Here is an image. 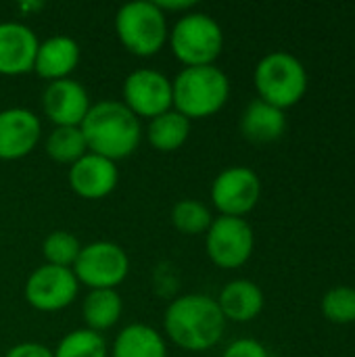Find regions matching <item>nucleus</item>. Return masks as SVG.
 I'll use <instances>...</instances> for the list:
<instances>
[{
	"label": "nucleus",
	"mask_w": 355,
	"mask_h": 357,
	"mask_svg": "<svg viewBox=\"0 0 355 357\" xmlns=\"http://www.w3.org/2000/svg\"><path fill=\"white\" fill-rule=\"evenodd\" d=\"M165 337L192 354L216 347L226 331V318L213 297L190 293L174 299L163 316Z\"/></svg>",
	"instance_id": "nucleus-1"
},
{
	"label": "nucleus",
	"mask_w": 355,
	"mask_h": 357,
	"mask_svg": "<svg viewBox=\"0 0 355 357\" xmlns=\"http://www.w3.org/2000/svg\"><path fill=\"white\" fill-rule=\"evenodd\" d=\"M88 153L109 161L126 159L136 153L142 140L140 119L119 100H100L90 107L80 123Z\"/></svg>",
	"instance_id": "nucleus-2"
},
{
	"label": "nucleus",
	"mask_w": 355,
	"mask_h": 357,
	"mask_svg": "<svg viewBox=\"0 0 355 357\" xmlns=\"http://www.w3.org/2000/svg\"><path fill=\"white\" fill-rule=\"evenodd\" d=\"M174 109L186 119H205L222 111L230 98V79L216 65L184 67L172 79Z\"/></svg>",
	"instance_id": "nucleus-3"
},
{
	"label": "nucleus",
	"mask_w": 355,
	"mask_h": 357,
	"mask_svg": "<svg viewBox=\"0 0 355 357\" xmlns=\"http://www.w3.org/2000/svg\"><path fill=\"white\" fill-rule=\"evenodd\" d=\"M257 98L282 111L301 102L310 88L305 65L287 50H274L259 59L253 71Z\"/></svg>",
	"instance_id": "nucleus-4"
},
{
	"label": "nucleus",
	"mask_w": 355,
	"mask_h": 357,
	"mask_svg": "<svg viewBox=\"0 0 355 357\" xmlns=\"http://www.w3.org/2000/svg\"><path fill=\"white\" fill-rule=\"evenodd\" d=\"M115 33L128 52L153 56L167 44V15L153 0L128 2L115 15Z\"/></svg>",
	"instance_id": "nucleus-5"
},
{
	"label": "nucleus",
	"mask_w": 355,
	"mask_h": 357,
	"mask_svg": "<svg viewBox=\"0 0 355 357\" xmlns=\"http://www.w3.org/2000/svg\"><path fill=\"white\" fill-rule=\"evenodd\" d=\"M167 42L184 67L216 65L224 50V31L211 15L186 13L174 23Z\"/></svg>",
	"instance_id": "nucleus-6"
},
{
	"label": "nucleus",
	"mask_w": 355,
	"mask_h": 357,
	"mask_svg": "<svg viewBox=\"0 0 355 357\" xmlns=\"http://www.w3.org/2000/svg\"><path fill=\"white\" fill-rule=\"evenodd\" d=\"M77 282L90 291L115 289L126 280L130 272V257L117 243L96 241L82 247L75 266L71 268Z\"/></svg>",
	"instance_id": "nucleus-7"
},
{
	"label": "nucleus",
	"mask_w": 355,
	"mask_h": 357,
	"mask_svg": "<svg viewBox=\"0 0 355 357\" xmlns=\"http://www.w3.org/2000/svg\"><path fill=\"white\" fill-rule=\"evenodd\" d=\"M205 249L209 259L222 270L245 266L255 249V234L245 218H213L205 232Z\"/></svg>",
	"instance_id": "nucleus-8"
},
{
	"label": "nucleus",
	"mask_w": 355,
	"mask_h": 357,
	"mask_svg": "<svg viewBox=\"0 0 355 357\" xmlns=\"http://www.w3.org/2000/svg\"><path fill=\"white\" fill-rule=\"evenodd\" d=\"M209 195L220 215L245 218L262 199V180L251 167L232 165L216 176Z\"/></svg>",
	"instance_id": "nucleus-9"
},
{
	"label": "nucleus",
	"mask_w": 355,
	"mask_h": 357,
	"mask_svg": "<svg viewBox=\"0 0 355 357\" xmlns=\"http://www.w3.org/2000/svg\"><path fill=\"white\" fill-rule=\"evenodd\" d=\"M80 293V282L69 268L44 264L36 268L25 282V299L38 312H61L69 307Z\"/></svg>",
	"instance_id": "nucleus-10"
},
{
	"label": "nucleus",
	"mask_w": 355,
	"mask_h": 357,
	"mask_svg": "<svg viewBox=\"0 0 355 357\" xmlns=\"http://www.w3.org/2000/svg\"><path fill=\"white\" fill-rule=\"evenodd\" d=\"M123 105L140 119L174 109L172 79L157 69H136L123 82Z\"/></svg>",
	"instance_id": "nucleus-11"
},
{
	"label": "nucleus",
	"mask_w": 355,
	"mask_h": 357,
	"mask_svg": "<svg viewBox=\"0 0 355 357\" xmlns=\"http://www.w3.org/2000/svg\"><path fill=\"white\" fill-rule=\"evenodd\" d=\"M90 107L92 102H90L86 88L77 79H71V77L48 82V86L42 92L44 115L54 123V128L59 126L80 128Z\"/></svg>",
	"instance_id": "nucleus-12"
},
{
	"label": "nucleus",
	"mask_w": 355,
	"mask_h": 357,
	"mask_svg": "<svg viewBox=\"0 0 355 357\" xmlns=\"http://www.w3.org/2000/svg\"><path fill=\"white\" fill-rule=\"evenodd\" d=\"M42 136L40 117L23 107L0 111V159L17 161L27 157Z\"/></svg>",
	"instance_id": "nucleus-13"
},
{
	"label": "nucleus",
	"mask_w": 355,
	"mask_h": 357,
	"mask_svg": "<svg viewBox=\"0 0 355 357\" xmlns=\"http://www.w3.org/2000/svg\"><path fill=\"white\" fill-rule=\"evenodd\" d=\"M117 182L119 169L115 161H109L100 155L86 153L80 161L69 165V186L82 199H105L115 190Z\"/></svg>",
	"instance_id": "nucleus-14"
},
{
	"label": "nucleus",
	"mask_w": 355,
	"mask_h": 357,
	"mask_svg": "<svg viewBox=\"0 0 355 357\" xmlns=\"http://www.w3.org/2000/svg\"><path fill=\"white\" fill-rule=\"evenodd\" d=\"M40 40L36 31L19 21L0 23V75H23L33 71Z\"/></svg>",
	"instance_id": "nucleus-15"
},
{
	"label": "nucleus",
	"mask_w": 355,
	"mask_h": 357,
	"mask_svg": "<svg viewBox=\"0 0 355 357\" xmlns=\"http://www.w3.org/2000/svg\"><path fill=\"white\" fill-rule=\"evenodd\" d=\"M80 65V44L69 36H50L38 46L33 71L48 82L67 79Z\"/></svg>",
	"instance_id": "nucleus-16"
},
{
	"label": "nucleus",
	"mask_w": 355,
	"mask_h": 357,
	"mask_svg": "<svg viewBox=\"0 0 355 357\" xmlns=\"http://www.w3.org/2000/svg\"><path fill=\"white\" fill-rule=\"evenodd\" d=\"M239 128L245 140L253 144H270L285 136L287 113L262 98H255L241 113Z\"/></svg>",
	"instance_id": "nucleus-17"
},
{
	"label": "nucleus",
	"mask_w": 355,
	"mask_h": 357,
	"mask_svg": "<svg viewBox=\"0 0 355 357\" xmlns=\"http://www.w3.org/2000/svg\"><path fill=\"white\" fill-rule=\"evenodd\" d=\"M216 301L226 322H239V324L255 320L266 305V297L259 284L247 278H236L228 282L220 291V297Z\"/></svg>",
	"instance_id": "nucleus-18"
},
{
	"label": "nucleus",
	"mask_w": 355,
	"mask_h": 357,
	"mask_svg": "<svg viewBox=\"0 0 355 357\" xmlns=\"http://www.w3.org/2000/svg\"><path fill=\"white\" fill-rule=\"evenodd\" d=\"M113 357H167L165 337L149 324L126 326L111 349Z\"/></svg>",
	"instance_id": "nucleus-19"
},
{
	"label": "nucleus",
	"mask_w": 355,
	"mask_h": 357,
	"mask_svg": "<svg viewBox=\"0 0 355 357\" xmlns=\"http://www.w3.org/2000/svg\"><path fill=\"white\" fill-rule=\"evenodd\" d=\"M123 312V301L115 289H98L90 291L82 303V316L88 331L103 335L113 328Z\"/></svg>",
	"instance_id": "nucleus-20"
},
{
	"label": "nucleus",
	"mask_w": 355,
	"mask_h": 357,
	"mask_svg": "<svg viewBox=\"0 0 355 357\" xmlns=\"http://www.w3.org/2000/svg\"><path fill=\"white\" fill-rule=\"evenodd\" d=\"M190 136V119L176 109L153 117L146 126V140L159 153H174L186 144Z\"/></svg>",
	"instance_id": "nucleus-21"
},
{
	"label": "nucleus",
	"mask_w": 355,
	"mask_h": 357,
	"mask_svg": "<svg viewBox=\"0 0 355 357\" xmlns=\"http://www.w3.org/2000/svg\"><path fill=\"white\" fill-rule=\"evenodd\" d=\"M86 153H88V146H86V140H84V134L80 128L59 126L46 138V155L56 163L73 165Z\"/></svg>",
	"instance_id": "nucleus-22"
},
{
	"label": "nucleus",
	"mask_w": 355,
	"mask_h": 357,
	"mask_svg": "<svg viewBox=\"0 0 355 357\" xmlns=\"http://www.w3.org/2000/svg\"><path fill=\"white\" fill-rule=\"evenodd\" d=\"M213 222V215L207 205L197 199H182L172 209V224L178 232L197 236L205 234Z\"/></svg>",
	"instance_id": "nucleus-23"
},
{
	"label": "nucleus",
	"mask_w": 355,
	"mask_h": 357,
	"mask_svg": "<svg viewBox=\"0 0 355 357\" xmlns=\"http://www.w3.org/2000/svg\"><path fill=\"white\" fill-rule=\"evenodd\" d=\"M52 354L54 357H107L109 351L103 335L88 328H77L65 335Z\"/></svg>",
	"instance_id": "nucleus-24"
},
{
	"label": "nucleus",
	"mask_w": 355,
	"mask_h": 357,
	"mask_svg": "<svg viewBox=\"0 0 355 357\" xmlns=\"http://www.w3.org/2000/svg\"><path fill=\"white\" fill-rule=\"evenodd\" d=\"M82 251V243L75 234L67 230H52L42 243V255L46 264L56 268H73L77 255Z\"/></svg>",
	"instance_id": "nucleus-25"
},
{
	"label": "nucleus",
	"mask_w": 355,
	"mask_h": 357,
	"mask_svg": "<svg viewBox=\"0 0 355 357\" xmlns=\"http://www.w3.org/2000/svg\"><path fill=\"white\" fill-rule=\"evenodd\" d=\"M320 312L331 324H355V289L347 284L333 287L320 301Z\"/></svg>",
	"instance_id": "nucleus-26"
},
{
	"label": "nucleus",
	"mask_w": 355,
	"mask_h": 357,
	"mask_svg": "<svg viewBox=\"0 0 355 357\" xmlns=\"http://www.w3.org/2000/svg\"><path fill=\"white\" fill-rule=\"evenodd\" d=\"M222 357H270V354L266 345L255 339H236L224 349Z\"/></svg>",
	"instance_id": "nucleus-27"
},
{
	"label": "nucleus",
	"mask_w": 355,
	"mask_h": 357,
	"mask_svg": "<svg viewBox=\"0 0 355 357\" xmlns=\"http://www.w3.org/2000/svg\"><path fill=\"white\" fill-rule=\"evenodd\" d=\"M4 357H54V354L42 343H19L10 347Z\"/></svg>",
	"instance_id": "nucleus-28"
},
{
	"label": "nucleus",
	"mask_w": 355,
	"mask_h": 357,
	"mask_svg": "<svg viewBox=\"0 0 355 357\" xmlns=\"http://www.w3.org/2000/svg\"><path fill=\"white\" fill-rule=\"evenodd\" d=\"M165 15H167V10L169 13H176V10H188V8H192L195 6V0H180V2H167V0H159V2H155Z\"/></svg>",
	"instance_id": "nucleus-29"
},
{
	"label": "nucleus",
	"mask_w": 355,
	"mask_h": 357,
	"mask_svg": "<svg viewBox=\"0 0 355 357\" xmlns=\"http://www.w3.org/2000/svg\"><path fill=\"white\" fill-rule=\"evenodd\" d=\"M0 357H2V356H0Z\"/></svg>",
	"instance_id": "nucleus-30"
}]
</instances>
